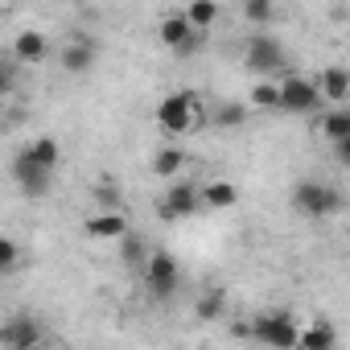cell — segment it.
<instances>
[{
    "label": "cell",
    "instance_id": "cell-20",
    "mask_svg": "<svg viewBox=\"0 0 350 350\" xmlns=\"http://www.w3.org/2000/svg\"><path fill=\"white\" fill-rule=\"evenodd\" d=\"M186 17H190V25H194L198 33H206V29L219 21V5H211V0H194V5L186 9Z\"/></svg>",
    "mask_w": 350,
    "mask_h": 350
},
{
    "label": "cell",
    "instance_id": "cell-4",
    "mask_svg": "<svg viewBox=\"0 0 350 350\" xmlns=\"http://www.w3.org/2000/svg\"><path fill=\"white\" fill-rule=\"evenodd\" d=\"M338 202H342L338 190L325 186V182H301V186L293 190V206H297L301 215H309V219H325V215H334Z\"/></svg>",
    "mask_w": 350,
    "mask_h": 350
},
{
    "label": "cell",
    "instance_id": "cell-16",
    "mask_svg": "<svg viewBox=\"0 0 350 350\" xmlns=\"http://www.w3.org/2000/svg\"><path fill=\"white\" fill-rule=\"evenodd\" d=\"M317 87H321V99H346L350 95V75L342 66H325L321 79H317Z\"/></svg>",
    "mask_w": 350,
    "mask_h": 350
},
{
    "label": "cell",
    "instance_id": "cell-28",
    "mask_svg": "<svg viewBox=\"0 0 350 350\" xmlns=\"http://www.w3.org/2000/svg\"><path fill=\"white\" fill-rule=\"evenodd\" d=\"M231 334H235V338H256L252 321H235V325H231Z\"/></svg>",
    "mask_w": 350,
    "mask_h": 350
},
{
    "label": "cell",
    "instance_id": "cell-23",
    "mask_svg": "<svg viewBox=\"0 0 350 350\" xmlns=\"http://www.w3.org/2000/svg\"><path fill=\"white\" fill-rule=\"evenodd\" d=\"M247 120V107H239V103H223L219 111H215V124L219 128H235V124H243Z\"/></svg>",
    "mask_w": 350,
    "mask_h": 350
},
{
    "label": "cell",
    "instance_id": "cell-19",
    "mask_svg": "<svg viewBox=\"0 0 350 350\" xmlns=\"http://www.w3.org/2000/svg\"><path fill=\"white\" fill-rule=\"evenodd\" d=\"M182 165H186V152L182 148H157L152 152V173H157V178H173Z\"/></svg>",
    "mask_w": 350,
    "mask_h": 350
},
{
    "label": "cell",
    "instance_id": "cell-10",
    "mask_svg": "<svg viewBox=\"0 0 350 350\" xmlns=\"http://www.w3.org/2000/svg\"><path fill=\"white\" fill-rule=\"evenodd\" d=\"M13 178L21 182V190H25L29 198H42V194L50 190V173H46V169H38V165L29 161V152H21V157H17V165H13Z\"/></svg>",
    "mask_w": 350,
    "mask_h": 350
},
{
    "label": "cell",
    "instance_id": "cell-9",
    "mask_svg": "<svg viewBox=\"0 0 350 350\" xmlns=\"http://www.w3.org/2000/svg\"><path fill=\"white\" fill-rule=\"evenodd\" d=\"M83 231L91 239H128V219L120 211H99V215H91L83 223Z\"/></svg>",
    "mask_w": 350,
    "mask_h": 350
},
{
    "label": "cell",
    "instance_id": "cell-25",
    "mask_svg": "<svg viewBox=\"0 0 350 350\" xmlns=\"http://www.w3.org/2000/svg\"><path fill=\"white\" fill-rule=\"evenodd\" d=\"M17 260H21V252H17V243L5 235V239H0V268L13 272V268H17Z\"/></svg>",
    "mask_w": 350,
    "mask_h": 350
},
{
    "label": "cell",
    "instance_id": "cell-13",
    "mask_svg": "<svg viewBox=\"0 0 350 350\" xmlns=\"http://www.w3.org/2000/svg\"><path fill=\"white\" fill-rule=\"evenodd\" d=\"M91 62H95V42H91V38H75L70 46H62V66H66L70 75L91 70Z\"/></svg>",
    "mask_w": 350,
    "mask_h": 350
},
{
    "label": "cell",
    "instance_id": "cell-22",
    "mask_svg": "<svg viewBox=\"0 0 350 350\" xmlns=\"http://www.w3.org/2000/svg\"><path fill=\"white\" fill-rule=\"evenodd\" d=\"M252 103H256V107H280V87L268 83V79L256 83V87H252Z\"/></svg>",
    "mask_w": 350,
    "mask_h": 350
},
{
    "label": "cell",
    "instance_id": "cell-3",
    "mask_svg": "<svg viewBox=\"0 0 350 350\" xmlns=\"http://www.w3.org/2000/svg\"><path fill=\"white\" fill-rule=\"evenodd\" d=\"M144 280H148V293L157 301H169L173 293H178V284H182V268H178V260H173L169 252H152L148 264H144Z\"/></svg>",
    "mask_w": 350,
    "mask_h": 350
},
{
    "label": "cell",
    "instance_id": "cell-14",
    "mask_svg": "<svg viewBox=\"0 0 350 350\" xmlns=\"http://www.w3.org/2000/svg\"><path fill=\"white\" fill-rule=\"evenodd\" d=\"M334 342H338V334H334L329 321H309L301 329V346L297 350H334Z\"/></svg>",
    "mask_w": 350,
    "mask_h": 350
},
{
    "label": "cell",
    "instance_id": "cell-5",
    "mask_svg": "<svg viewBox=\"0 0 350 350\" xmlns=\"http://www.w3.org/2000/svg\"><path fill=\"white\" fill-rule=\"evenodd\" d=\"M157 38H161L173 54H194V50H202V33L190 25V17H186V13H169V17L161 21Z\"/></svg>",
    "mask_w": 350,
    "mask_h": 350
},
{
    "label": "cell",
    "instance_id": "cell-2",
    "mask_svg": "<svg viewBox=\"0 0 350 350\" xmlns=\"http://www.w3.org/2000/svg\"><path fill=\"white\" fill-rule=\"evenodd\" d=\"M252 329H256V338H260L264 346H272V350H297V346H301V329H297V321H293L284 309L260 313V317L252 321Z\"/></svg>",
    "mask_w": 350,
    "mask_h": 350
},
{
    "label": "cell",
    "instance_id": "cell-12",
    "mask_svg": "<svg viewBox=\"0 0 350 350\" xmlns=\"http://www.w3.org/2000/svg\"><path fill=\"white\" fill-rule=\"evenodd\" d=\"M46 33H38V29H25V33H17V42H13V54H17V62H25V66H38L42 58H46Z\"/></svg>",
    "mask_w": 350,
    "mask_h": 350
},
{
    "label": "cell",
    "instance_id": "cell-1",
    "mask_svg": "<svg viewBox=\"0 0 350 350\" xmlns=\"http://www.w3.org/2000/svg\"><path fill=\"white\" fill-rule=\"evenodd\" d=\"M157 124H161V132H173V136L190 132V128H202L206 116H202L198 95L194 91H173V95H165L161 107H157Z\"/></svg>",
    "mask_w": 350,
    "mask_h": 350
},
{
    "label": "cell",
    "instance_id": "cell-21",
    "mask_svg": "<svg viewBox=\"0 0 350 350\" xmlns=\"http://www.w3.org/2000/svg\"><path fill=\"white\" fill-rule=\"evenodd\" d=\"M321 132H325V140H334V144L350 140V111H329V116L321 120Z\"/></svg>",
    "mask_w": 350,
    "mask_h": 350
},
{
    "label": "cell",
    "instance_id": "cell-18",
    "mask_svg": "<svg viewBox=\"0 0 350 350\" xmlns=\"http://www.w3.org/2000/svg\"><path fill=\"white\" fill-rule=\"evenodd\" d=\"M223 309H227V297H223V288H211V293H202V297H198V305H194V317H198V321H219V317H223Z\"/></svg>",
    "mask_w": 350,
    "mask_h": 350
},
{
    "label": "cell",
    "instance_id": "cell-29",
    "mask_svg": "<svg viewBox=\"0 0 350 350\" xmlns=\"http://www.w3.org/2000/svg\"><path fill=\"white\" fill-rule=\"evenodd\" d=\"M338 157H342V161L350 165V140H342V144H338Z\"/></svg>",
    "mask_w": 350,
    "mask_h": 350
},
{
    "label": "cell",
    "instance_id": "cell-15",
    "mask_svg": "<svg viewBox=\"0 0 350 350\" xmlns=\"http://www.w3.org/2000/svg\"><path fill=\"white\" fill-rule=\"evenodd\" d=\"M25 152H29V161H33L38 169H46V173H54V165L62 161V148H58V140H54V136H38Z\"/></svg>",
    "mask_w": 350,
    "mask_h": 350
},
{
    "label": "cell",
    "instance_id": "cell-11",
    "mask_svg": "<svg viewBox=\"0 0 350 350\" xmlns=\"http://www.w3.org/2000/svg\"><path fill=\"white\" fill-rule=\"evenodd\" d=\"M38 342H42V325H38V321L17 317V321L5 325V346H9V350H33Z\"/></svg>",
    "mask_w": 350,
    "mask_h": 350
},
{
    "label": "cell",
    "instance_id": "cell-17",
    "mask_svg": "<svg viewBox=\"0 0 350 350\" xmlns=\"http://www.w3.org/2000/svg\"><path fill=\"white\" fill-rule=\"evenodd\" d=\"M202 202L215 211H231L239 202V190H235V182H211V186H202Z\"/></svg>",
    "mask_w": 350,
    "mask_h": 350
},
{
    "label": "cell",
    "instance_id": "cell-7",
    "mask_svg": "<svg viewBox=\"0 0 350 350\" xmlns=\"http://www.w3.org/2000/svg\"><path fill=\"white\" fill-rule=\"evenodd\" d=\"M243 66H247V70H256V75L284 70V50H280V42H276V38H268V33H256V38L247 42Z\"/></svg>",
    "mask_w": 350,
    "mask_h": 350
},
{
    "label": "cell",
    "instance_id": "cell-26",
    "mask_svg": "<svg viewBox=\"0 0 350 350\" xmlns=\"http://www.w3.org/2000/svg\"><path fill=\"white\" fill-rule=\"evenodd\" d=\"M124 260H128V264H148L144 243H140V239H124Z\"/></svg>",
    "mask_w": 350,
    "mask_h": 350
},
{
    "label": "cell",
    "instance_id": "cell-8",
    "mask_svg": "<svg viewBox=\"0 0 350 350\" xmlns=\"http://www.w3.org/2000/svg\"><path fill=\"white\" fill-rule=\"evenodd\" d=\"M280 107L284 111H313V107H321V87L313 83V79H301V75H288L284 83H280Z\"/></svg>",
    "mask_w": 350,
    "mask_h": 350
},
{
    "label": "cell",
    "instance_id": "cell-6",
    "mask_svg": "<svg viewBox=\"0 0 350 350\" xmlns=\"http://www.w3.org/2000/svg\"><path fill=\"white\" fill-rule=\"evenodd\" d=\"M198 206H202V190H198V186H190V182H178L173 190H165V198L157 202V219L178 223V219H190Z\"/></svg>",
    "mask_w": 350,
    "mask_h": 350
},
{
    "label": "cell",
    "instance_id": "cell-27",
    "mask_svg": "<svg viewBox=\"0 0 350 350\" xmlns=\"http://www.w3.org/2000/svg\"><path fill=\"white\" fill-rule=\"evenodd\" d=\"M95 202H99V206H116L120 198H116V190H111V186H95Z\"/></svg>",
    "mask_w": 350,
    "mask_h": 350
},
{
    "label": "cell",
    "instance_id": "cell-24",
    "mask_svg": "<svg viewBox=\"0 0 350 350\" xmlns=\"http://www.w3.org/2000/svg\"><path fill=\"white\" fill-rule=\"evenodd\" d=\"M243 17H247L252 25H268V21H272V5H268V0H247V5H243Z\"/></svg>",
    "mask_w": 350,
    "mask_h": 350
}]
</instances>
